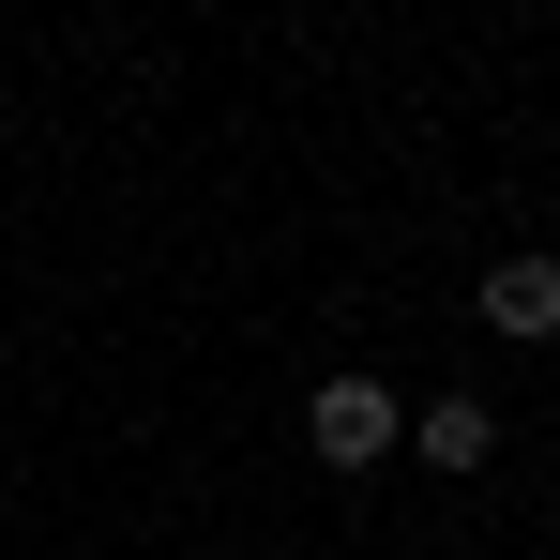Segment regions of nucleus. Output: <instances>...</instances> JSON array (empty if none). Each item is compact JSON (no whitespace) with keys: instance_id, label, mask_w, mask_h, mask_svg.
I'll return each mask as SVG.
<instances>
[{"instance_id":"f257e3e1","label":"nucleus","mask_w":560,"mask_h":560,"mask_svg":"<svg viewBox=\"0 0 560 560\" xmlns=\"http://www.w3.org/2000/svg\"><path fill=\"white\" fill-rule=\"evenodd\" d=\"M303 440H318V455H334V469H378V455H394V440H409V409H394V378H364V364H334V378H318V394H303Z\"/></svg>"},{"instance_id":"f03ea898","label":"nucleus","mask_w":560,"mask_h":560,"mask_svg":"<svg viewBox=\"0 0 560 560\" xmlns=\"http://www.w3.org/2000/svg\"><path fill=\"white\" fill-rule=\"evenodd\" d=\"M469 318H485V334H515V349H546V334H560V258H530V243H515L500 273L469 288Z\"/></svg>"},{"instance_id":"7ed1b4c3","label":"nucleus","mask_w":560,"mask_h":560,"mask_svg":"<svg viewBox=\"0 0 560 560\" xmlns=\"http://www.w3.org/2000/svg\"><path fill=\"white\" fill-rule=\"evenodd\" d=\"M409 455H424V469H455V485H469V469L500 455V409H485V394H424V409H409Z\"/></svg>"}]
</instances>
